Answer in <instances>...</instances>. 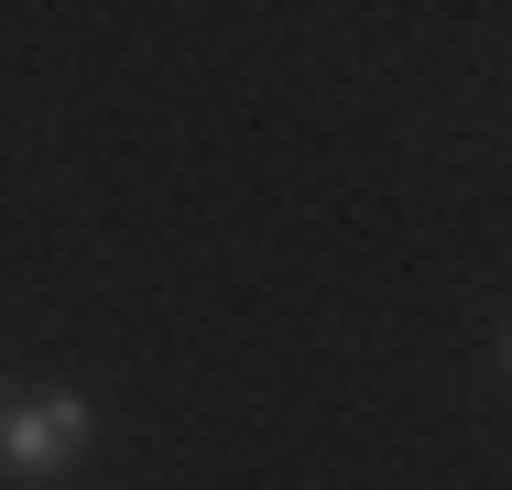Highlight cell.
Listing matches in <instances>:
<instances>
[{
    "instance_id": "1",
    "label": "cell",
    "mask_w": 512,
    "mask_h": 490,
    "mask_svg": "<svg viewBox=\"0 0 512 490\" xmlns=\"http://www.w3.org/2000/svg\"><path fill=\"white\" fill-rule=\"evenodd\" d=\"M88 447H99V403L88 392H22L0 414V469L11 480H66Z\"/></svg>"
},
{
    "instance_id": "2",
    "label": "cell",
    "mask_w": 512,
    "mask_h": 490,
    "mask_svg": "<svg viewBox=\"0 0 512 490\" xmlns=\"http://www.w3.org/2000/svg\"><path fill=\"white\" fill-rule=\"evenodd\" d=\"M491 349H502V371H512V316H502V338H491Z\"/></svg>"
}]
</instances>
